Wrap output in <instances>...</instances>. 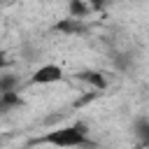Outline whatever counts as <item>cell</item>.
<instances>
[{
    "label": "cell",
    "instance_id": "7",
    "mask_svg": "<svg viewBox=\"0 0 149 149\" xmlns=\"http://www.w3.org/2000/svg\"><path fill=\"white\" fill-rule=\"evenodd\" d=\"M68 9H70V16L72 19H84L88 14V5H84V0H70Z\"/></svg>",
    "mask_w": 149,
    "mask_h": 149
},
{
    "label": "cell",
    "instance_id": "10",
    "mask_svg": "<svg viewBox=\"0 0 149 149\" xmlns=\"http://www.w3.org/2000/svg\"><path fill=\"white\" fill-rule=\"evenodd\" d=\"M5 68H7V54H5L2 49H0V72H2Z\"/></svg>",
    "mask_w": 149,
    "mask_h": 149
},
{
    "label": "cell",
    "instance_id": "1",
    "mask_svg": "<svg viewBox=\"0 0 149 149\" xmlns=\"http://www.w3.org/2000/svg\"><path fill=\"white\" fill-rule=\"evenodd\" d=\"M33 144H51L61 149H77L88 144V128L84 123H72V126H61L54 130H47L42 137H37Z\"/></svg>",
    "mask_w": 149,
    "mask_h": 149
},
{
    "label": "cell",
    "instance_id": "2",
    "mask_svg": "<svg viewBox=\"0 0 149 149\" xmlns=\"http://www.w3.org/2000/svg\"><path fill=\"white\" fill-rule=\"evenodd\" d=\"M63 79V68L56 63H47L40 65L33 74H30V84H56Z\"/></svg>",
    "mask_w": 149,
    "mask_h": 149
},
{
    "label": "cell",
    "instance_id": "5",
    "mask_svg": "<svg viewBox=\"0 0 149 149\" xmlns=\"http://www.w3.org/2000/svg\"><path fill=\"white\" fill-rule=\"evenodd\" d=\"M77 77H79L81 81L95 86V88H105V86H107V79H105L102 72H98V70H84V72H79Z\"/></svg>",
    "mask_w": 149,
    "mask_h": 149
},
{
    "label": "cell",
    "instance_id": "6",
    "mask_svg": "<svg viewBox=\"0 0 149 149\" xmlns=\"http://www.w3.org/2000/svg\"><path fill=\"white\" fill-rule=\"evenodd\" d=\"M133 130H135V135H137L140 142H144V144L149 142V119H147V116H137Z\"/></svg>",
    "mask_w": 149,
    "mask_h": 149
},
{
    "label": "cell",
    "instance_id": "9",
    "mask_svg": "<svg viewBox=\"0 0 149 149\" xmlns=\"http://www.w3.org/2000/svg\"><path fill=\"white\" fill-rule=\"evenodd\" d=\"M84 2H86L88 7H93V9H102V7H105L109 0H84Z\"/></svg>",
    "mask_w": 149,
    "mask_h": 149
},
{
    "label": "cell",
    "instance_id": "3",
    "mask_svg": "<svg viewBox=\"0 0 149 149\" xmlns=\"http://www.w3.org/2000/svg\"><path fill=\"white\" fill-rule=\"evenodd\" d=\"M56 30H58V33H68V35H79V33H84L86 28H84L81 19L68 16V19H63L61 23H56Z\"/></svg>",
    "mask_w": 149,
    "mask_h": 149
},
{
    "label": "cell",
    "instance_id": "8",
    "mask_svg": "<svg viewBox=\"0 0 149 149\" xmlns=\"http://www.w3.org/2000/svg\"><path fill=\"white\" fill-rule=\"evenodd\" d=\"M16 86H19V77H16V74H9V72L0 74V93H5V91H16Z\"/></svg>",
    "mask_w": 149,
    "mask_h": 149
},
{
    "label": "cell",
    "instance_id": "4",
    "mask_svg": "<svg viewBox=\"0 0 149 149\" xmlns=\"http://www.w3.org/2000/svg\"><path fill=\"white\" fill-rule=\"evenodd\" d=\"M23 105V100H21V95L16 93V91H5V93H0V112H12V109H16V107H21Z\"/></svg>",
    "mask_w": 149,
    "mask_h": 149
}]
</instances>
